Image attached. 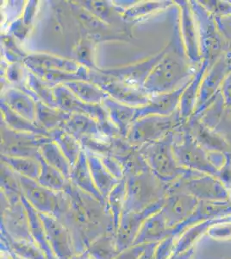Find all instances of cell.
Returning a JSON list of instances; mask_svg holds the SVG:
<instances>
[{
  "instance_id": "obj_1",
  "label": "cell",
  "mask_w": 231,
  "mask_h": 259,
  "mask_svg": "<svg viewBox=\"0 0 231 259\" xmlns=\"http://www.w3.org/2000/svg\"><path fill=\"white\" fill-rule=\"evenodd\" d=\"M173 41L165 48V53L158 63L155 65L144 84V90L147 95L167 94L180 89L188 84L195 70L188 61L183 45Z\"/></svg>"
},
{
  "instance_id": "obj_2",
  "label": "cell",
  "mask_w": 231,
  "mask_h": 259,
  "mask_svg": "<svg viewBox=\"0 0 231 259\" xmlns=\"http://www.w3.org/2000/svg\"><path fill=\"white\" fill-rule=\"evenodd\" d=\"M176 131L171 132L157 141L138 148L139 153L149 169L167 186L173 185L184 178L198 174L182 168L176 161L173 152Z\"/></svg>"
},
{
  "instance_id": "obj_3",
  "label": "cell",
  "mask_w": 231,
  "mask_h": 259,
  "mask_svg": "<svg viewBox=\"0 0 231 259\" xmlns=\"http://www.w3.org/2000/svg\"><path fill=\"white\" fill-rule=\"evenodd\" d=\"M126 200L123 212H142L163 201L167 196V184L152 172L142 171L126 176Z\"/></svg>"
},
{
  "instance_id": "obj_4",
  "label": "cell",
  "mask_w": 231,
  "mask_h": 259,
  "mask_svg": "<svg viewBox=\"0 0 231 259\" xmlns=\"http://www.w3.org/2000/svg\"><path fill=\"white\" fill-rule=\"evenodd\" d=\"M190 6L196 22L202 62H206L210 68L223 54L229 51V47L220 31L216 18L199 1H190Z\"/></svg>"
},
{
  "instance_id": "obj_5",
  "label": "cell",
  "mask_w": 231,
  "mask_h": 259,
  "mask_svg": "<svg viewBox=\"0 0 231 259\" xmlns=\"http://www.w3.org/2000/svg\"><path fill=\"white\" fill-rule=\"evenodd\" d=\"M173 152L178 165L186 170L217 177V169L209 159L208 153L193 139L186 125L177 130Z\"/></svg>"
},
{
  "instance_id": "obj_6",
  "label": "cell",
  "mask_w": 231,
  "mask_h": 259,
  "mask_svg": "<svg viewBox=\"0 0 231 259\" xmlns=\"http://www.w3.org/2000/svg\"><path fill=\"white\" fill-rule=\"evenodd\" d=\"M184 124L178 110L174 114L167 117L147 116L132 124L126 140L129 145L138 149L143 145L157 141Z\"/></svg>"
},
{
  "instance_id": "obj_7",
  "label": "cell",
  "mask_w": 231,
  "mask_h": 259,
  "mask_svg": "<svg viewBox=\"0 0 231 259\" xmlns=\"http://www.w3.org/2000/svg\"><path fill=\"white\" fill-rule=\"evenodd\" d=\"M18 179L23 196L37 212L60 218L67 201V194L64 192L52 191L36 180L21 176H18Z\"/></svg>"
},
{
  "instance_id": "obj_8",
  "label": "cell",
  "mask_w": 231,
  "mask_h": 259,
  "mask_svg": "<svg viewBox=\"0 0 231 259\" xmlns=\"http://www.w3.org/2000/svg\"><path fill=\"white\" fill-rule=\"evenodd\" d=\"M88 81L98 85L111 99L135 108L145 106L150 101V95L144 90L133 88L115 77L103 74L100 69L89 71Z\"/></svg>"
},
{
  "instance_id": "obj_9",
  "label": "cell",
  "mask_w": 231,
  "mask_h": 259,
  "mask_svg": "<svg viewBox=\"0 0 231 259\" xmlns=\"http://www.w3.org/2000/svg\"><path fill=\"white\" fill-rule=\"evenodd\" d=\"M167 187V196L161 211L168 227L173 230L192 217L199 205V200L177 184Z\"/></svg>"
},
{
  "instance_id": "obj_10",
  "label": "cell",
  "mask_w": 231,
  "mask_h": 259,
  "mask_svg": "<svg viewBox=\"0 0 231 259\" xmlns=\"http://www.w3.org/2000/svg\"><path fill=\"white\" fill-rule=\"evenodd\" d=\"M199 200L229 201L228 189L217 177L195 174L175 183Z\"/></svg>"
},
{
  "instance_id": "obj_11",
  "label": "cell",
  "mask_w": 231,
  "mask_h": 259,
  "mask_svg": "<svg viewBox=\"0 0 231 259\" xmlns=\"http://www.w3.org/2000/svg\"><path fill=\"white\" fill-rule=\"evenodd\" d=\"M231 72V53L228 51L223 54L217 62H215L205 72L200 85L199 99L197 102L196 110L194 114L201 112L212 98L220 91L222 83Z\"/></svg>"
},
{
  "instance_id": "obj_12",
  "label": "cell",
  "mask_w": 231,
  "mask_h": 259,
  "mask_svg": "<svg viewBox=\"0 0 231 259\" xmlns=\"http://www.w3.org/2000/svg\"><path fill=\"white\" fill-rule=\"evenodd\" d=\"M56 106L70 114L87 115L99 123L100 126L111 122L102 105H91L79 100L70 89L65 85L54 88Z\"/></svg>"
},
{
  "instance_id": "obj_13",
  "label": "cell",
  "mask_w": 231,
  "mask_h": 259,
  "mask_svg": "<svg viewBox=\"0 0 231 259\" xmlns=\"http://www.w3.org/2000/svg\"><path fill=\"white\" fill-rule=\"evenodd\" d=\"M40 213V212H39ZM48 242L56 259H72L76 256L73 239L68 227L58 218L40 213Z\"/></svg>"
},
{
  "instance_id": "obj_14",
  "label": "cell",
  "mask_w": 231,
  "mask_h": 259,
  "mask_svg": "<svg viewBox=\"0 0 231 259\" xmlns=\"http://www.w3.org/2000/svg\"><path fill=\"white\" fill-rule=\"evenodd\" d=\"M163 201L142 212H123L115 234L116 247L118 253L134 245L142 225L147 218L161 211Z\"/></svg>"
},
{
  "instance_id": "obj_15",
  "label": "cell",
  "mask_w": 231,
  "mask_h": 259,
  "mask_svg": "<svg viewBox=\"0 0 231 259\" xmlns=\"http://www.w3.org/2000/svg\"><path fill=\"white\" fill-rule=\"evenodd\" d=\"M177 3L180 12V38L184 53L191 64L199 67L202 62V58L196 22L191 8L190 1H178Z\"/></svg>"
},
{
  "instance_id": "obj_16",
  "label": "cell",
  "mask_w": 231,
  "mask_h": 259,
  "mask_svg": "<svg viewBox=\"0 0 231 259\" xmlns=\"http://www.w3.org/2000/svg\"><path fill=\"white\" fill-rule=\"evenodd\" d=\"M165 53V48L155 56L134 64L111 69H100L103 74L117 78L135 89L143 90L148 77Z\"/></svg>"
},
{
  "instance_id": "obj_17",
  "label": "cell",
  "mask_w": 231,
  "mask_h": 259,
  "mask_svg": "<svg viewBox=\"0 0 231 259\" xmlns=\"http://www.w3.org/2000/svg\"><path fill=\"white\" fill-rule=\"evenodd\" d=\"M2 229L15 239L34 243L29 232L26 209L22 201L9 204L6 200V206L2 207Z\"/></svg>"
},
{
  "instance_id": "obj_18",
  "label": "cell",
  "mask_w": 231,
  "mask_h": 259,
  "mask_svg": "<svg viewBox=\"0 0 231 259\" xmlns=\"http://www.w3.org/2000/svg\"><path fill=\"white\" fill-rule=\"evenodd\" d=\"M193 139L206 152L231 153L230 143L215 130L210 129L203 124L199 118L193 116L186 123Z\"/></svg>"
},
{
  "instance_id": "obj_19",
  "label": "cell",
  "mask_w": 231,
  "mask_h": 259,
  "mask_svg": "<svg viewBox=\"0 0 231 259\" xmlns=\"http://www.w3.org/2000/svg\"><path fill=\"white\" fill-rule=\"evenodd\" d=\"M186 85L187 84L171 93L150 96V101L145 106L136 109L135 121L152 115L167 117L174 114L179 107L182 93Z\"/></svg>"
},
{
  "instance_id": "obj_20",
  "label": "cell",
  "mask_w": 231,
  "mask_h": 259,
  "mask_svg": "<svg viewBox=\"0 0 231 259\" xmlns=\"http://www.w3.org/2000/svg\"><path fill=\"white\" fill-rule=\"evenodd\" d=\"M1 102L17 114L36 123L37 101L23 89L15 87L6 89L1 96Z\"/></svg>"
},
{
  "instance_id": "obj_21",
  "label": "cell",
  "mask_w": 231,
  "mask_h": 259,
  "mask_svg": "<svg viewBox=\"0 0 231 259\" xmlns=\"http://www.w3.org/2000/svg\"><path fill=\"white\" fill-rule=\"evenodd\" d=\"M207 69V63L205 62H201V64L196 68L193 76L187 84L184 91L182 93L178 112L184 123H186L189 118H192L195 112L200 85Z\"/></svg>"
},
{
  "instance_id": "obj_22",
  "label": "cell",
  "mask_w": 231,
  "mask_h": 259,
  "mask_svg": "<svg viewBox=\"0 0 231 259\" xmlns=\"http://www.w3.org/2000/svg\"><path fill=\"white\" fill-rule=\"evenodd\" d=\"M23 64L28 69L44 68L50 70L63 71L72 74H78L85 68L76 61L66 59L49 54H31L28 55L23 61Z\"/></svg>"
},
{
  "instance_id": "obj_23",
  "label": "cell",
  "mask_w": 231,
  "mask_h": 259,
  "mask_svg": "<svg viewBox=\"0 0 231 259\" xmlns=\"http://www.w3.org/2000/svg\"><path fill=\"white\" fill-rule=\"evenodd\" d=\"M69 181L73 186L76 187L77 189L91 195L106 206V200L102 197L94 183L85 150H83L79 156V160L72 168Z\"/></svg>"
},
{
  "instance_id": "obj_24",
  "label": "cell",
  "mask_w": 231,
  "mask_h": 259,
  "mask_svg": "<svg viewBox=\"0 0 231 259\" xmlns=\"http://www.w3.org/2000/svg\"><path fill=\"white\" fill-rule=\"evenodd\" d=\"M101 105L107 112L111 123L117 127L121 136L126 139L132 124L135 123L137 108L120 103L109 96Z\"/></svg>"
},
{
  "instance_id": "obj_25",
  "label": "cell",
  "mask_w": 231,
  "mask_h": 259,
  "mask_svg": "<svg viewBox=\"0 0 231 259\" xmlns=\"http://www.w3.org/2000/svg\"><path fill=\"white\" fill-rule=\"evenodd\" d=\"M173 234L161 211L147 218L142 225L134 245L159 243L167 236Z\"/></svg>"
},
{
  "instance_id": "obj_26",
  "label": "cell",
  "mask_w": 231,
  "mask_h": 259,
  "mask_svg": "<svg viewBox=\"0 0 231 259\" xmlns=\"http://www.w3.org/2000/svg\"><path fill=\"white\" fill-rule=\"evenodd\" d=\"M61 128L74 136L80 143L87 139H109L103 134L99 123L87 115L71 114Z\"/></svg>"
},
{
  "instance_id": "obj_27",
  "label": "cell",
  "mask_w": 231,
  "mask_h": 259,
  "mask_svg": "<svg viewBox=\"0 0 231 259\" xmlns=\"http://www.w3.org/2000/svg\"><path fill=\"white\" fill-rule=\"evenodd\" d=\"M87 156L88 163L91 169V176L97 189L100 191L102 197L106 200L112 189L119 183L121 180L111 174V172L103 164L100 156L88 149H84Z\"/></svg>"
},
{
  "instance_id": "obj_28",
  "label": "cell",
  "mask_w": 231,
  "mask_h": 259,
  "mask_svg": "<svg viewBox=\"0 0 231 259\" xmlns=\"http://www.w3.org/2000/svg\"><path fill=\"white\" fill-rule=\"evenodd\" d=\"M21 201L26 209L29 220V232L32 237L33 241L42 250L48 259H56L48 242L43 221L41 220L40 213L29 203V201L23 195L21 197Z\"/></svg>"
},
{
  "instance_id": "obj_29",
  "label": "cell",
  "mask_w": 231,
  "mask_h": 259,
  "mask_svg": "<svg viewBox=\"0 0 231 259\" xmlns=\"http://www.w3.org/2000/svg\"><path fill=\"white\" fill-rule=\"evenodd\" d=\"M17 88L23 89L27 94L31 95L37 102L41 101L48 106L57 107L54 95L53 87L45 82L40 77L35 75L29 70L26 72L24 84Z\"/></svg>"
},
{
  "instance_id": "obj_30",
  "label": "cell",
  "mask_w": 231,
  "mask_h": 259,
  "mask_svg": "<svg viewBox=\"0 0 231 259\" xmlns=\"http://www.w3.org/2000/svg\"><path fill=\"white\" fill-rule=\"evenodd\" d=\"M0 106L4 124H6L8 129L12 130L16 133L46 136L50 138V133L47 130L40 126L37 123L31 122L26 118H23L20 115L17 114L3 102H1Z\"/></svg>"
},
{
  "instance_id": "obj_31",
  "label": "cell",
  "mask_w": 231,
  "mask_h": 259,
  "mask_svg": "<svg viewBox=\"0 0 231 259\" xmlns=\"http://www.w3.org/2000/svg\"><path fill=\"white\" fill-rule=\"evenodd\" d=\"M1 239L4 246L14 257L21 259H48L42 250L33 242L18 240L2 229Z\"/></svg>"
},
{
  "instance_id": "obj_32",
  "label": "cell",
  "mask_w": 231,
  "mask_h": 259,
  "mask_svg": "<svg viewBox=\"0 0 231 259\" xmlns=\"http://www.w3.org/2000/svg\"><path fill=\"white\" fill-rule=\"evenodd\" d=\"M50 138L58 145L73 168L84 150L81 143L74 136L62 128L50 132Z\"/></svg>"
},
{
  "instance_id": "obj_33",
  "label": "cell",
  "mask_w": 231,
  "mask_h": 259,
  "mask_svg": "<svg viewBox=\"0 0 231 259\" xmlns=\"http://www.w3.org/2000/svg\"><path fill=\"white\" fill-rule=\"evenodd\" d=\"M70 113L64 112L58 107H52L37 102L36 106V123L50 133L51 131L58 129L63 125L65 122L70 118Z\"/></svg>"
},
{
  "instance_id": "obj_34",
  "label": "cell",
  "mask_w": 231,
  "mask_h": 259,
  "mask_svg": "<svg viewBox=\"0 0 231 259\" xmlns=\"http://www.w3.org/2000/svg\"><path fill=\"white\" fill-rule=\"evenodd\" d=\"M1 162L21 177H27L29 179L36 181L40 177L41 164L36 158L2 155Z\"/></svg>"
},
{
  "instance_id": "obj_35",
  "label": "cell",
  "mask_w": 231,
  "mask_h": 259,
  "mask_svg": "<svg viewBox=\"0 0 231 259\" xmlns=\"http://www.w3.org/2000/svg\"><path fill=\"white\" fill-rule=\"evenodd\" d=\"M40 154L46 162L60 171L67 179L69 180L72 166L67 157L62 153L61 149L56 143L50 139L43 142L40 146Z\"/></svg>"
},
{
  "instance_id": "obj_36",
  "label": "cell",
  "mask_w": 231,
  "mask_h": 259,
  "mask_svg": "<svg viewBox=\"0 0 231 259\" xmlns=\"http://www.w3.org/2000/svg\"><path fill=\"white\" fill-rule=\"evenodd\" d=\"M79 100L91 105H101L108 97L102 89L87 80H74L65 84Z\"/></svg>"
},
{
  "instance_id": "obj_37",
  "label": "cell",
  "mask_w": 231,
  "mask_h": 259,
  "mask_svg": "<svg viewBox=\"0 0 231 259\" xmlns=\"http://www.w3.org/2000/svg\"><path fill=\"white\" fill-rule=\"evenodd\" d=\"M225 109V102L219 91L201 112L193 116L199 118V121L205 124V126L210 129L216 130L222 120V115Z\"/></svg>"
},
{
  "instance_id": "obj_38",
  "label": "cell",
  "mask_w": 231,
  "mask_h": 259,
  "mask_svg": "<svg viewBox=\"0 0 231 259\" xmlns=\"http://www.w3.org/2000/svg\"><path fill=\"white\" fill-rule=\"evenodd\" d=\"M126 200V179L121 180L112 191L110 193L106 199V206L109 213L111 215L113 227H114L115 234L117 231L121 217L124 210Z\"/></svg>"
},
{
  "instance_id": "obj_39",
  "label": "cell",
  "mask_w": 231,
  "mask_h": 259,
  "mask_svg": "<svg viewBox=\"0 0 231 259\" xmlns=\"http://www.w3.org/2000/svg\"><path fill=\"white\" fill-rule=\"evenodd\" d=\"M41 164V173L37 182L40 184L54 192L64 191L66 186L69 180L67 179L56 168L50 166L45 160L41 157V154L37 157Z\"/></svg>"
},
{
  "instance_id": "obj_40",
  "label": "cell",
  "mask_w": 231,
  "mask_h": 259,
  "mask_svg": "<svg viewBox=\"0 0 231 259\" xmlns=\"http://www.w3.org/2000/svg\"><path fill=\"white\" fill-rule=\"evenodd\" d=\"M1 194L5 196L9 204L18 203L21 201L22 189L18 175L1 163Z\"/></svg>"
},
{
  "instance_id": "obj_41",
  "label": "cell",
  "mask_w": 231,
  "mask_h": 259,
  "mask_svg": "<svg viewBox=\"0 0 231 259\" xmlns=\"http://www.w3.org/2000/svg\"><path fill=\"white\" fill-rule=\"evenodd\" d=\"M91 259H114L117 256L115 234L106 233L91 243L88 248Z\"/></svg>"
},
{
  "instance_id": "obj_42",
  "label": "cell",
  "mask_w": 231,
  "mask_h": 259,
  "mask_svg": "<svg viewBox=\"0 0 231 259\" xmlns=\"http://www.w3.org/2000/svg\"><path fill=\"white\" fill-rule=\"evenodd\" d=\"M171 1H148L138 2L129 6L122 12V18L126 21L136 20L150 15L153 12H159L171 6Z\"/></svg>"
},
{
  "instance_id": "obj_43",
  "label": "cell",
  "mask_w": 231,
  "mask_h": 259,
  "mask_svg": "<svg viewBox=\"0 0 231 259\" xmlns=\"http://www.w3.org/2000/svg\"><path fill=\"white\" fill-rule=\"evenodd\" d=\"M210 222L209 221H201L196 224L192 225L190 227L182 232L177 237L176 242L175 252H184L190 250L194 246V243L199 239V237L207 232L210 228Z\"/></svg>"
},
{
  "instance_id": "obj_44",
  "label": "cell",
  "mask_w": 231,
  "mask_h": 259,
  "mask_svg": "<svg viewBox=\"0 0 231 259\" xmlns=\"http://www.w3.org/2000/svg\"><path fill=\"white\" fill-rule=\"evenodd\" d=\"M71 8L79 23L88 30H101L106 29L107 26V24L97 18L96 16L91 14V12H88L87 10L82 7L78 2H72Z\"/></svg>"
},
{
  "instance_id": "obj_45",
  "label": "cell",
  "mask_w": 231,
  "mask_h": 259,
  "mask_svg": "<svg viewBox=\"0 0 231 259\" xmlns=\"http://www.w3.org/2000/svg\"><path fill=\"white\" fill-rule=\"evenodd\" d=\"M78 3L106 24H110L112 8L106 1H79Z\"/></svg>"
},
{
  "instance_id": "obj_46",
  "label": "cell",
  "mask_w": 231,
  "mask_h": 259,
  "mask_svg": "<svg viewBox=\"0 0 231 259\" xmlns=\"http://www.w3.org/2000/svg\"><path fill=\"white\" fill-rule=\"evenodd\" d=\"M76 62L90 70H98L94 64V47L88 39L79 42L76 50Z\"/></svg>"
},
{
  "instance_id": "obj_47",
  "label": "cell",
  "mask_w": 231,
  "mask_h": 259,
  "mask_svg": "<svg viewBox=\"0 0 231 259\" xmlns=\"http://www.w3.org/2000/svg\"><path fill=\"white\" fill-rule=\"evenodd\" d=\"M177 237L174 234L167 236V238L159 242L155 250V259H170L175 253Z\"/></svg>"
},
{
  "instance_id": "obj_48",
  "label": "cell",
  "mask_w": 231,
  "mask_h": 259,
  "mask_svg": "<svg viewBox=\"0 0 231 259\" xmlns=\"http://www.w3.org/2000/svg\"><path fill=\"white\" fill-rule=\"evenodd\" d=\"M199 3L215 18L231 16V1H199Z\"/></svg>"
},
{
  "instance_id": "obj_49",
  "label": "cell",
  "mask_w": 231,
  "mask_h": 259,
  "mask_svg": "<svg viewBox=\"0 0 231 259\" xmlns=\"http://www.w3.org/2000/svg\"><path fill=\"white\" fill-rule=\"evenodd\" d=\"M100 160L102 161L103 164L105 165L111 174L113 175L118 180L125 178V172L123 169V165L118 160L111 155H99Z\"/></svg>"
},
{
  "instance_id": "obj_50",
  "label": "cell",
  "mask_w": 231,
  "mask_h": 259,
  "mask_svg": "<svg viewBox=\"0 0 231 259\" xmlns=\"http://www.w3.org/2000/svg\"><path fill=\"white\" fill-rule=\"evenodd\" d=\"M24 73V68L19 62L11 63L6 68V79L10 83H12L14 87L17 88V87L24 84V81H23Z\"/></svg>"
},
{
  "instance_id": "obj_51",
  "label": "cell",
  "mask_w": 231,
  "mask_h": 259,
  "mask_svg": "<svg viewBox=\"0 0 231 259\" xmlns=\"http://www.w3.org/2000/svg\"><path fill=\"white\" fill-rule=\"evenodd\" d=\"M215 131L228 140L231 139V107H226L224 113L222 115V120Z\"/></svg>"
},
{
  "instance_id": "obj_52",
  "label": "cell",
  "mask_w": 231,
  "mask_h": 259,
  "mask_svg": "<svg viewBox=\"0 0 231 259\" xmlns=\"http://www.w3.org/2000/svg\"><path fill=\"white\" fill-rule=\"evenodd\" d=\"M147 244L133 245L131 247L121 251L117 254L114 259H140L142 254L144 253Z\"/></svg>"
},
{
  "instance_id": "obj_53",
  "label": "cell",
  "mask_w": 231,
  "mask_h": 259,
  "mask_svg": "<svg viewBox=\"0 0 231 259\" xmlns=\"http://www.w3.org/2000/svg\"><path fill=\"white\" fill-rule=\"evenodd\" d=\"M211 237L215 239H231V224H223V226H211L207 231Z\"/></svg>"
},
{
  "instance_id": "obj_54",
  "label": "cell",
  "mask_w": 231,
  "mask_h": 259,
  "mask_svg": "<svg viewBox=\"0 0 231 259\" xmlns=\"http://www.w3.org/2000/svg\"><path fill=\"white\" fill-rule=\"evenodd\" d=\"M29 27L24 24L23 18H18L10 27V33L14 35L16 38L19 40H24L26 36L27 33L29 31Z\"/></svg>"
},
{
  "instance_id": "obj_55",
  "label": "cell",
  "mask_w": 231,
  "mask_h": 259,
  "mask_svg": "<svg viewBox=\"0 0 231 259\" xmlns=\"http://www.w3.org/2000/svg\"><path fill=\"white\" fill-rule=\"evenodd\" d=\"M220 92L225 102L226 107L229 108L231 107V72L222 83Z\"/></svg>"
},
{
  "instance_id": "obj_56",
  "label": "cell",
  "mask_w": 231,
  "mask_h": 259,
  "mask_svg": "<svg viewBox=\"0 0 231 259\" xmlns=\"http://www.w3.org/2000/svg\"><path fill=\"white\" fill-rule=\"evenodd\" d=\"M36 8H37V1H29L27 4L26 7L24 9L23 20H24V24H26L28 27H29V25L32 23Z\"/></svg>"
},
{
  "instance_id": "obj_57",
  "label": "cell",
  "mask_w": 231,
  "mask_h": 259,
  "mask_svg": "<svg viewBox=\"0 0 231 259\" xmlns=\"http://www.w3.org/2000/svg\"><path fill=\"white\" fill-rule=\"evenodd\" d=\"M158 243L148 244L144 250V253L142 254L140 259H155V250Z\"/></svg>"
},
{
  "instance_id": "obj_58",
  "label": "cell",
  "mask_w": 231,
  "mask_h": 259,
  "mask_svg": "<svg viewBox=\"0 0 231 259\" xmlns=\"http://www.w3.org/2000/svg\"><path fill=\"white\" fill-rule=\"evenodd\" d=\"M193 254V248L190 250L184 251V252H175L173 256H171L170 259H191Z\"/></svg>"
},
{
  "instance_id": "obj_59",
  "label": "cell",
  "mask_w": 231,
  "mask_h": 259,
  "mask_svg": "<svg viewBox=\"0 0 231 259\" xmlns=\"http://www.w3.org/2000/svg\"><path fill=\"white\" fill-rule=\"evenodd\" d=\"M228 200L231 202V188L228 189Z\"/></svg>"
}]
</instances>
